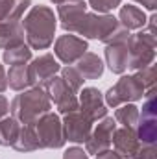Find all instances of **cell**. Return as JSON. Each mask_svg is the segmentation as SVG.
<instances>
[{"mask_svg":"<svg viewBox=\"0 0 157 159\" xmlns=\"http://www.w3.org/2000/svg\"><path fill=\"white\" fill-rule=\"evenodd\" d=\"M78 72L83 76V80H94L98 76H102L104 72V63L96 54L85 52L81 57L78 59Z\"/></svg>","mask_w":157,"mask_h":159,"instance_id":"obj_16","label":"cell"},{"mask_svg":"<svg viewBox=\"0 0 157 159\" xmlns=\"http://www.w3.org/2000/svg\"><path fill=\"white\" fill-rule=\"evenodd\" d=\"M61 78L65 80V83L72 89V91H78L79 87L83 85V76L78 72V69H72V67H67V69H63V76Z\"/></svg>","mask_w":157,"mask_h":159,"instance_id":"obj_24","label":"cell"},{"mask_svg":"<svg viewBox=\"0 0 157 159\" xmlns=\"http://www.w3.org/2000/svg\"><path fill=\"white\" fill-rule=\"evenodd\" d=\"M128 67L131 69H144L154 59L155 39L152 34H137L135 37L128 39Z\"/></svg>","mask_w":157,"mask_h":159,"instance_id":"obj_3","label":"cell"},{"mask_svg":"<svg viewBox=\"0 0 157 159\" xmlns=\"http://www.w3.org/2000/svg\"><path fill=\"white\" fill-rule=\"evenodd\" d=\"M115 119H117L120 124H124L126 128H133V126L137 124V119H139L137 107L131 106V104L120 107V109H117V113H115Z\"/></svg>","mask_w":157,"mask_h":159,"instance_id":"obj_23","label":"cell"},{"mask_svg":"<svg viewBox=\"0 0 157 159\" xmlns=\"http://www.w3.org/2000/svg\"><path fill=\"white\" fill-rule=\"evenodd\" d=\"M63 159H89V157H87V154H85L81 148H69V150L65 152Z\"/></svg>","mask_w":157,"mask_h":159,"instance_id":"obj_27","label":"cell"},{"mask_svg":"<svg viewBox=\"0 0 157 159\" xmlns=\"http://www.w3.org/2000/svg\"><path fill=\"white\" fill-rule=\"evenodd\" d=\"M139 137L142 144H154L155 141V100H154V89L148 94V100L142 109L141 126H139Z\"/></svg>","mask_w":157,"mask_h":159,"instance_id":"obj_12","label":"cell"},{"mask_svg":"<svg viewBox=\"0 0 157 159\" xmlns=\"http://www.w3.org/2000/svg\"><path fill=\"white\" fill-rule=\"evenodd\" d=\"M120 26L126 30H135L141 28L146 20H144V13L137 7V6H124L120 11Z\"/></svg>","mask_w":157,"mask_h":159,"instance_id":"obj_19","label":"cell"},{"mask_svg":"<svg viewBox=\"0 0 157 159\" xmlns=\"http://www.w3.org/2000/svg\"><path fill=\"white\" fill-rule=\"evenodd\" d=\"M89 4H91V7H94L96 11L105 13V11H109V9H115L118 4H120V0H89Z\"/></svg>","mask_w":157,"mask_h":159,"instance_id":"obj_25","label":"cell"},{"mask_svg":"<svg viewBox=\"0 0 157 159\" xmlns=\"http://www.w3.org/2000/svg\"><path fill=\"white\" fill-rule=\"evenodd\" d=\"M32 57V50L24 44H19V46H13V48H7L4 52V61L11 67V65H24L28 59Z\"/></svg>","mask_w":157,"mask_h":159,"instance_id":"obj_22","label":"cell"},{"mask_svg":"<svg viewBox=\"0 0 157 159\" xmlns=\"http://www.w3.org/2000/svg\"><path fill=\"white\" fill-rule=\"evenodd\" d=\"M133 159H155V152H154V148H152V144H148V146H139V150L135 152V156Z\"/></svg>","mask_w":157,"mask_h":159,"instance_id":"obj_26","label":"cell"},{"mask_svg":"<svg viewBox=\"0 0 157 159\" xmlns=\"http://www.w3.org/2000/svg\"><path fill=\"white\" fill-rule=\"evenodd\" d=\"M9 109L13 113V119L19 122L35 124L44 113L50 111V98L43 91V87H34L30 91H24L22 94H17Z\"/></svg>","mask_w":157,"mask_h":159,"instance_id":"obj_2","label":"cell"},{"mask_svg":"<svg viewBox=\"0 0 157 159\" xmlns=\"http://www.w3.org/2000/svg\"><path fill=\"white\" fill-rule=\"evenodd\" d=\"M57 70H59V65L54 59V56H50V54L39 56L37 59L32 61V65H28L30 85H34V87H46L48 81L56 76Z\"/></svg>","mask_w":157,"mask_h":159,"instance_id":"obj_7","label":"cell"},{"mask_svg":"<svg viewBox=\"0 0 157 159\" xmlns=\"http://www.w3.org/2000/svg\"><path fill=\"white\" fill-rule=\"evenodd\" d=\"M7 111H9V104H7V100L0 94V119H4Z\"/></svg>","mask_w":157,"mask_h":159,"instance_id":"obj_29","label":"cell"},{"mask_svg":"<svg viewBox=\"0 0 157 159\" xmlns=\"http://www.w3.org/2000/svg\"><path fill=\"white\" fill-rule=\"evenodd\" d=\"M34 126H35V133H37L41 148H61L63 146V143H65L63 126L57 119V115L48 111Z\"/></svg>","mask_w":157,"mask_h":159,"instance_id":"obj_4","label":"cell"},{"mask_svg":"<svg viewBox=\"0 0 157 159\" xmlns=\"http://www.w3.org/2000/svg\"><path fill=\"white\" fill-rule=\"evenodd\" d=\"M79 104H81V113L85 117L92 120L104 119L107 109H105V104L102 100V93L94 87H87L81 91V96H79Z\"/></svg>","mask_w":157,"mask_h":159,"instance_id":"obj_11","label":"cell"},{"mask_svg":"<svg viewBox=\"0 0 157 159\" xmlns=\"http://www.w3.org/2000/svg\"><path fill=\"white\" fill-rule=\"evenodd\" d=\"M144 93V83L141 81L139 76H124V78L118 80V83L115 87L109 89L105 100L109 106L117 107L122 102H128V100H139Z\"/></svg>","mask_w":157,"mask_h":159,"instance_id":"obj_5","label":"cell"},{"mask_svg":"<svg viewBox=\"0 0 157 159\" xmlns=\"http://www.w3.org/2000/svg\"><path fill=\"white\" fill-rule=\"evenodd\" d=\"M111 144H115V152L120 157H133L135 152L139 150L137 133L131 128H126V126L122 129H115Z\"/></svg>","mask_w":157,"mask_h":159,"instance_id":"obj_13","label":"cell"},{"mask_svg":"<svg viewBox=\"0 0 157 159\" xmlns=\"http://www.w3.org/2000/svg\"><path fill=\"white\" fill-rule=\"evenodd\" d=\"M13 148H17V150H20V152H30V150L41 148L34 124H24V126H20V131H19V137H17Z\"/></svg>","mask_w":157,"mask_h":159,"instance_id":"obj_18","label":"cell"},{"mask_svg":"<svg viewBox=\"0 0 157 159\" xmlns=\"http://www.w3.org/2000/svg\"><path fill=\"white\" fill-rule=\"evenodd\" d=\"M20 131V124L17 119L0 120V144L2 146H13Z\"/></svg>","mask_w":157,"mask_h":159,"instance_id":"obj_20","label":"cell"},{"mask_svg":"<svg viewBox=\"0 0 157 159\" xmlns=\"http://www.w3.org/2000/svg\"><path fill=\"white\" fill-rule=\"evenodd\" d=\"M24 44V30L19 20L11 22H0V46L2 48H13Z\"/></svg>","mask_w":157,"mask_h":159,"instance_id":"obj_14","label":"cell"},{"mask_svg":"<svg viewBox=\"0 0 157 159\" xmlns=\"http://www.w3.org/2000/svg\"><path fill=\"white\" fill-rule=\"evenodd\" d=\"M32 0H0V22L19 20Z\"/></svg>","mask_w":157,"mask_h":159,"instance_id":"obj_17","label":"cell"},{"mask_svg":"<svg viewBox=\"0 0 157 159\" xmlns=\"http://www.w3.org/2000/svg\"><path fill=\"white\" fill-rule=\"evenodd\" d=\"M54 52L63 63L70 65V63L78 61L79 57L87 52V43L83 39H79V37H76V35H70V34L69 35H61L56 41Z\"/></svg>","mask_w":157,"mask_h":159,"instance_id":"obj_10","label":"cell"},{"mask_svg":"<svg viewBox=\"0 0 157 159\" xmlns=\"http://www.w3.org/2000/svg\"><path fill=\"white\" fill-rule=\"evenodd\" d=\"M6 87H7V78H6L4 67L0 65V93H2V91H6Z\"/></svg>","mask_w":157,"mask_h":159,"instance_id":"obj_30","label":"cell"},{"mask_svg":"<svg viewBox=\"0 0 157 159\" xmlns=\"http://www.w3.org/2000/svg\"><path fill=\"white\" fill-rule=\"evenodd\" d=\"M128 41L126 43H113V44H107V50H105V59H107V65L113 72H124L128 69Z\"/></svg>","mask_w":157,"mask_h":159,"instance_id":"obj_15","label":"cell"},{"mask_svg":"<svg viewBox=\"0 0 157 159\" xmlns=\"http://www.w3.org/2000/svg\"><path fill=\"white\" fill-rule=\"evenodd\" d=\"M96 159H122L118 156L117 152H113V150H104V152H100V154H96Z\"/></svg>","mask_w":157,"mask_h":159,"instance_id":"obj_28","label":"cell"},{"mask_svg":"<svg viewBox=\"0 0 157 159\" xmlns=\"http://www.w3.org/2000/svg\"><path fill=\"white\" fill-rule=\"evenodd\" d=\"M117 129V122L113 119H104L96 129L92 131V135H89V139L85 141V146H87V152L89 154H100L104 150H107L111 146V141H113V133Z\"/></svg>","mask_w":157,"mask_h":159,"instance_id":"obj_9","label":"cell"},{"mask_svg":"<svg viewBox=\"0 0 157 159\" xmlns=\"http://www.w3.org/2000/svg\"><path fill=\"white\" fill-rule=\"evenodd\" d=\"M7 85L15 91H22L24 87L30 85L28 78V65H11L9 67V74H7Z\"/></svg>","mask_w":157,"mask_h":159,"instance_id":"obj_21","label":"cell"},{"mask_svg":"<svg viewBox=\"0 0 157 159\" xmlns=\"http://www.w3.org/2000/svg\"><path fill=\"white\" fill-rule=\"evenodd\" d=\"M46 89H48V98L54 100V104L57 106V109L61 113L67 115V113H72V111L79 109L78 98L74 96V91L65 83L63 78H56L54 76V78L48 81Z\"/></svg>","mask_w":157,"mask_h":159,"instance_id":"obj_6","label":"cell"},{"mask_svg":"<svg viewBox=\"0 0 157 159\" xmlns=\"http://www.w3.org/2000/svg\"><path fill=\"white\" fill-rule=\"evenodd\" d=\"M56 4H67V2H78V0H52Z\"/></svg>","mask_w":157,"mask_h":159,"instance_id":"obj_31","label":"cell"},{"mask_svg":"<svg viewBox=\"0 0 157 159\" xmlns=\"http://www.w3.org/2000/svg\"><path fill=\"white\" fill-rule=\"evenodd\" d=\"M22 30L26 34L28 44L35 50L48 48L54 41L56 32V17L54 11L46 6H35L24 19Z\"/></svg>","mask_w":157,"mask_h":159,"instance_id":"obj_1","label":"cell"},{"mask_svg":"<svg viewBox=\"0 0 157 159\" xmlns=\"http://www.w3.org/2000/svg\"><path fill=\"white\" fill-rule=\"evenodd\" d=\"M91 124H92V120L85 117L78 109L72 113H67L65 122L61 124L63 126V137L72 141V143H85L91 135Z\"/></svg>","mask_w":157,"mask_h":159,"instance_id":"obj_8","label":"cell"}]
</instances>
